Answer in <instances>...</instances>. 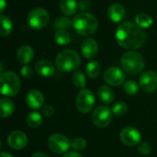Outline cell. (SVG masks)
Listing matches in <instances>:
<instances>
[{"label": "cell", "mask_w": 157, "mask_h": 157, "mask_svg": "<svg viewBox=\"0 0 157 157\" xmlns=\"http://www.w3.org/2000/svg\"><path fill=\"white\" fill-rule=\"evenodd\" d=\"M91 6V2L89 0H80L77 4V8L81 11H86Z\"/></svg>", "instance_id": "e575fe53"}, {"label": "cell", "mask_w": 157, "mask_h": 157, "mask_svg": "<svg viewBox=\"0 0 157 157\" xmlns=\"http://www.w3.org/2000/svg\"><path fill=\"white\" fill-rule=\"evenodd\" d=\"M104 80L107 84L118 86L124 83L125 81V74L124 72L118 67H109L104 73Z\"/></svg>", "instance_id": "8fae6325"}, {"label": "cell", "mask_w": 157, "mask_h": 157, "mask_svg": "<svg viewBox=\"0 0 157 157\" xmlns=\"http://www.w3.org/2000/svg\"><path fill=\"white\" fill-rule=\"evenodd\" d=\"M100 71H101V67H100V64L98 63V62H90L86 64V75L90 77V78H96L100 74Z\"/></svg>", "instance_id": "4316f807"}, {"label": "cell", "mask_w": 157, "mask_h": 157, "mask_svg": "<svg viewBox=\"0 0 157 157\" xmlns=\"http://www.w3.org/2000/svg\"><path fill=\"white\" fill-rule=\"evenodd\" d=\"M27 124L32 129L39 128L42 124V116L36 111L30 112L27 116Z\"/></svg>", "instance_id": "cb8c5ba5"}, {"label": "cell", "mask_w": 157, "mask_h": 157, "mask_svg": "<svg viewBox=\"0 0 157 157\" xmlns=\"http://www.w3.org/2000/svg\"><path fill=\"white\" fill-rule=\"evenodd\" d=\"M138 151L140 154L144 155H147L151 153L152 151V147L151 145L146 143V142H144V143H140V144L138 145Z\"/></svg>", "instance_id": "1f68e13d"}, {"label": "cell", "mask_w": 157, "mask_h": 157, "mask_svg": "<svg viewBox=\"0 0 157 157\" xmlns=\"http://www.w3.org/2000/svg\"><path fill=\"white\" fill-rule=\"evenodd\" d=\"M60 9L66 16H72L77 9V3L75 0H60Z\"/></svg>", "instance_id": "44dd1931"}, {"label": "cell", "mask_w": 157, "mask_h": 157, "mask_svg": "<svg viewBox=\"0 0 157 157\" xmlns=\"http://www.w3.org/2000/svg\"><path fill=\"white\" fill-rule=\"evenodd\" d=\"M153 18L151 16L145 13H139L135 17V23L142 29L149 28L153 25Z\"/></svg>", "instance_id": "603a6c76"}, {"label": "cell", "mask_w": 157, "mask_h": 157, "mask_svg": "<svg viewBox=\"0 0 157 157\" xmlns=\"http://www.w3.org/2000/svg\"><path fill=\"white\" fill-rule=\"evenodd\" d=\"M0 22H1V29H0V34L2 37H6L9 35L12 30H13V23L9 17L6 16L2 15L0 17Z\"/></svg>", "instance_id": "7402d4cb"}, {"label": "cell", "mask_w": 157, "mask_h": 157, "mask_svg": "<svg viewBox=\"0 0 157 157\" xmlns=\"http://www.w3.org/2000/svg\"><path fill=\"white\" fill-rule=\"evenodd\" d=\"M121 65L126 73L135 75L144 70L145 61L144 56L139 52H127L121 56Z\"/></svg>", "instance_id": "277c9868"}, {"label": "cell", "mask_w": 157, "mask_h": 157, "mask_svg": "<svg viewBox=\"0 0 157 157\" xmlns=\"http://www.w3.org/2000/svg\"><path fill=\"white\" fill-rule=\"evenodd\" d=\"M34 58V51L29 45L21 46L17 52V59L22 64H28Z\"/></svg>", "instance_id": "ac0fdd59"}, {"label": "cell", "mask_w": 157, "mask_h": 157, "mask_svg": "<svg viewBox=\"0 0 157 157\" xmlns=\"http://www.w3.org/2000/svg\"><path fill=\"white\" fill-rule=\"evenodd\" d=\"M72 81H73L74 86L76 88H78L80 90L85 89L86 85V79L85 75L82 72H79V71L75 72L72 76Z\"/></svg>", "instance_id": "484cf974"}, {"label": "cell", "mask_w": 157, "mask_h": 157, "mask_svg": "<svg viewBox=\"0 0 157 157\" xmlns=\"http://www.w3.org/2000/svg\"><path fill=\"white\" fill-rule=\"evenodd\" d=\"M140 86L145 93H154L157 90V73L146 71L140 76Z\"/></svg>", "instance_id": "30bf717a"}, {"label": "cell", "mask_w": 157, "mask_h": 157, "mask_svg": "<svg viewBox=\"0 0 157 157\" xmlns=\"http://www.w3.org/2000/svg\"><path fill=\"white\" fill-rule=\"evenodd\" d=\"M41 113L44 117L50 118L54 114V109L51 105H43L41 107Z\"/></svg>", "instance_id": "836d02e7"}, {"label": "cell", "mask_w": 157, "mask_h": 157, "mask_svg": "<svg viewBox=\"0 0 157 157\" xmlns=\"http://www.w3.org/2000/svg\"><path fill=\"white\" fill-rule=\"evenodd\" d=\"M31 157H49V156H48L46 154L42 153V152H37V153L33 154Z\"/></svg>", "instance_id": "8d00e7d4"}, {"label": "cell", "mask_w": 157, "mask_h": 157, "mask_svg": "<svg viewBox=\"0 0 157 157\" xmlns=\"http://www.w3.org/2000/svg\"><path fill=\"white\" fill-rule=\"evenodd\" d=\"M112 109L106 106H98L92 114V121L98 128L108 127L112 120Z\"/></svg>", "instance_id": "ba28073f"}, {"label": "cell", "mask_w": 157, "mask_h": 157, "mask_svg": "<svg viewBox=\"0 0 157 157\" xmlns=\"http://www.w3.org/2000/svg\"><path fill=\"white\" fill-rule=\"evenodd\" d=\"M0 157H14L12 155L8 154V153H6V152H2L1 155H0Z\"/></svg>", "instance_id": "f35d334b"}, {"label": "cell", "mask_w": 157, "mask_h": 157, "mask_svg": "<svg viewBox=\"0 0 157 157\" xmlns=\"http://www.w3.org/2000/svg\"><path fill=\"white\" fill-rule=\"evenodd\" d=\"M0 2H1V7H0V11H1V13H3V11H4L5 7H6V1H5V0H0Z\"/></svg>", "instance_id": "74e56055"}, {"label": "cell", "mask_w": 157, "mask_h": 157, "mask_svg": "<svg viewBox=\"0 0 157 157\" xmlns=\"http://www.w3.org/2000/svg\"><path fill=\"white\" fill-rule=\"evenodd\" d=\"M63 157H82L81 156V155H79L78 153H76V152H68V153H66L64 155Z\"/></svg>", "instance_id": "d590c367"}, {"label": "cell", "mask_w": 157, "mask_h": 157, "mask_svg": "<svg viewBox=\"0 0 157 157\" xmlns=\"http://www.w3.org/2000/svg\"><path fill=\"white\" fill-rule=\"evenodd\" d=\"M1 93L6 97L16 96L20 89V80L14 72H2L0 75Z\"/></svg>", "instance_id": "5b68a950"}, {"label": "cell", "mask_w": 157, "mask_h": 157, "mask_svg": "<svg viewBox=\"0 0 157 157\" xmlns=\"http://www.w3.org/2000/svg\"><path fill=\"white\" fill-rule=\"evenodd\" d=\"M44 103V96L43 94L37 89L30 90L26 96V104L28 107L33 109H40L43 106Z\"/></svg>", "instance_id": "9a60e30c"}, {"label": "cell", "mask_w": 157, "mask_h": 157, "mask_svg": "<svg viewBox=\"0 0 157 157\" xmlns=\"http://www.w3.org/2000/svg\"><path fill=\"white\" fill-rule=\"evenodd\" d=\"M127 110H128L127 104L121 101L117 102L112 108V112L116 116H123L127 113Z\"/></svg>", "instance_id": "f546056e"}, {"label": "cell", "mask_w": 157, "mask_h": 157, "mask_svg": "<svg viewBox=\"0 0 157 157\" xmlns=\"http://www.w3.org/2000/svg\"><path fill=\"white\" fill-rule=\"evenodd\" d=\"M48 146L50 150L54 154L61 155L66 153L69 150L71 147V142L66 136L61 133H54L49 137Z\"/></svg>", "instance_id": "52a82bcc"}, {"label": "cell", "mask_w": 157, "mask_h": 157, "mask_svg": "<svg viewBox=\"0 0 157 157\" xmlns=\"http://www.w3.org/2000/svg\"><path fill=\"white\" fill-rule=\"evenodd\" d=\"M54 39L59 45H67L71 41V35L67 30L57 29L54 34Z\"/></svg>", "instance_id": "d4e9b609"}, {"label": "cell", "mask_w": 157, "mask_h": 157, "mask_svg": "<svg viewBox=\"0 0 157 157\" xmlns=\"http://www.w3.org/2000/svg\"><path fill=\"white\" fill-rule=\"evenodd\" d=\"M116 40L120 46L128 50L143 47L147 40L145 32L136 23L130 21L121 23L116 30Z\"/></svg>", "instance_id": "6da1fadb"}, {"label": "cell", "mask_w": 157, "mask_h": 157, "mask_svg": "<svg viewBox=\"0 0 157 157\" xmlns=\"http://www.w3.org/2000/svg\"><path fill=\"white\" fill-rule=\"evenodd\" d=\"M97 94H98V98H99V100L105 104H110L111 102H113L114 98H115L114 91L108 86H101L98 89Z\"/></svg>", "instance_id": "d6986e66"}, {"label": "cell", "mask_w": 157, "mask_h": 157, "mask_svg": "<svg viewBox=\"0 0 157 157\" xmlns=\"http://www.w3.org/2000/svg\"><path fill=\"white\" fill-rule=\"evenodd\" d=\"M98 19L91 14L81 12L75 16L73 19V27L75 30L83 36H90L94 34L98 29Z\"/></svg>", "instance_id": "7a4b0ae2"}, {"label": "cell", "mask_w": 157, "mask_h": 157, "mask_svg": "<svg viewBox=\"0 0 157 157\" xmlns=\"http://www.w3.org/2000/svg\"><path fill=\"white\" fill-rule=\"evenodd\" d=\"M95 96L91 90L83 89L76 97V108L82 113H88L95 106Z\"/></svg>", "instance_id": "9c48e42d"}, {"label": "cell", "mask_w": 157, "mask_h": 157, "mask_svg": "<svg viewBox=\"0 0 157 157\" xmlns=\"http://www.w3.org/2000/svg\"><path fill=\"white\" fill-rule=\"evenodd\" d=\"M86 141L84 139V138H75L74 139L72 142H71V147L75 150V151H80V150H83L86 147Z\"/></svg>", "instance_id": "4dcf8cb0"}, {"label": "cell", "mask_w": 157, "mask_h": 157, "mask_svg": "<svg viewBox=\"0 0 157 157\" xmlns=\"http://www.w3.org/2000/svg\"><path fill=\"white\" fill-rule=\"evenodd\" d=\"M73 25V20H71L70 18L66 17H58L55 22H54V26L57 29H68L71 26Z\"/></svg>", "instance_id": "83f0119b"}, {"label": "cell", "mask_w": 157, "mask_h": 157, "mask_svg": "<svg viewBox=\"0 0 157 157\" xmlns=\"http://www.w3.org/2000/svg\"><path fill=\"white\" fill-rule=\"evenodd\" d=\"M121 141L127 146H134L141 142V132L134 127H126L121 132Z\"/></svg>", "instance_id": "7c38bea8"}, {"label": "cell", "mask_w": 157, "mask_h": 157, "mask_svg": "<svg viewBox=\"0 0 157 157\" xmlns=\"http://www.w3.org/2000/svg\"><path fill=\"white\" fill-rule=\"evenodd\" d=\"M15 106L12 100L8 98H1L0 100V116L2 118H7L14 112Z\"/></svg>", "instance_id": "ffe728a7"}, {"label": "cell", "mask_w": 157, "mask_h": 157, "mask_svg": "<svg viewBox=\"0 0 157 157\" xmlns=\"http://www.w3.org/2000/svg\"><path fill=\"white\" fill-rule=\"evenodd\" d=\"M6 143L8 146L14 150H21L28 144V137L21 131H15L11 132L7 139Z\"/></svg>", "instance_id": "4fadbf2b"}, {"label": "cell", "mask_w": 157, "mask_h": 157, "mask_svg": "<svg viewBox=\"0 0 157 157\" xmlns=\"http://www.w3.org/2000/svg\"><path fill=\"white\" fill-rule=\"evenodd\" d=\"M124 90L130 96L136 95L139 91V85L133 80H129L124 84Z\"/></svg>", "instance_id": "f1b7e54d"}, {"label": "cell", "mask_w": 157, "mask_h": 157, "mask_svg": "<svg viewBox=\"0 0 157 157\" xmlns=\"http://www.w3.org/2000/svg\"><path fill=\"white\" fill-rule=\"evenodd\" d=\"M81 63L80 56L73 50H63L55 58V64L61 72H71L79 67Z\"/></svg>", "instance_id": "3957f363"}, {"label": "cell", "mask_w": 157, "mask_h": 157, "mask_svg": "<svg viewBox=\"0 0 157 157\" xmlns=\"http://www.w3.org/2000/svg\"><path fill=\"white\" fill-rule=\"evenodd\" d=\"M81 52L86 59H93L98 55V42L92 38H86L81 44Z\"/></svg>", "instance_id": "5bb4252c"}, {"label": "cell", "mask_w": 157, "mask_h": 157, "mask_svg": "<svg viewBox=\"0 0 157 157\" xmlns=\"http://www.w3.org/2000/svg\"><path fill=\"white\" fill-rule=\"evenodd\" d=\"M109 17L115 23L121 22L123 20L126 15L125 7L121 4H113L108 9Z\"/></svg>", "instance_id": "e0dca14e"}, {"label": "cell", "mask_w": 157, "mask_h": 157, "mask_svg": "<svg viewBox=\"0 0 157 157\" xmlns=\"http://www.w3.org/2000/svg\"><path fill=\"white\" fill-rule=\"evenodd\" d=\"M20 74H21V75H22L24 78L29 79V78H30V77L32 76V75H33V70H32V68H31L30 66H29L28 64H24V66H22L21 69H20Z\"/></svg>", "instance_id": "d6a6232c"}, {"label": "cell", "mask_w": 157, "mask_h": 157, "mask_svg": "<svg viewBox=\"0 0 157 157\" xmlns=\"http://www.w3.org/2000/svg\"><path fill=\"white\" fill-rule=\"evenodd\" d=\"M50 20V14L49 12L41 7H37L32 9L27 17L28 24L33 29H43Z\"/></svg>", "instance_id": "8992f818"}, {"label": "cell", "mask_w": 157, "mask_h": 157, "mask_svg": "<svg viewBox=\"0 0 157 157\" xmlns=\"http://www.w3.org/2000/svg\"><path fill=\"white\" fill-rule=\"evenodd\" d=\"M35 71L40 76L50 77L54 75L55 68L52 62L48 60H40L35 64Z\"/></svg>", "instance_id": "2e32d148"}]
</instances>
